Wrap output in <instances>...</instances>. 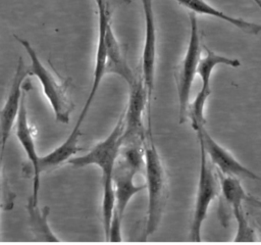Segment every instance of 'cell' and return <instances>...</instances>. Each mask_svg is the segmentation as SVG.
I'll use <instances>...</instances> for the list:
<instances>
[{"label":"cell","mask_w":261,"mask_h":245,"mask_svg":"<svg viewBox=\"0 0 261 245\" xmlns=\"http://www.w3.org/2000/svg\"><path fill=\"white\" fill-rule=\"evenodd\" d=\"M124 111L119 116L116 125L109 135L97 143L92 149L82 156L71 157L67 163L73 167H86L96 165L101 169L102 177V223L105 238L108 240L113 217L115 194L113 174L116 162L119 158L123 144L124 133Z\"/></svg>","instance_id":"1"},{"label":"cell","mask_w":261,"mask_h":245,"mask_svg":"<svg viewBox=\"0 0 261 245\" xmlns=\"http://www.w3.org/2000/svg\"><path fill=\"white\" fill-rule=\"evenodd\" d=\"M145 172L148 208L143 238H147L157 231L168 198L167 175L151 137L148 144H145Z\"/></svg>","instance_id":"2"},{"label":"cell","mask_w":261,"mask_h":245,"mask_svg":"<svg viewBox=\"0 0 261 245\" xmlns=\"http://www.w3.org/2000/svg\"><path fill=\"white\" fill-rule=\"evenodd\" d=\"M15 40L22 46L31 59L30 72L40 82L43 92L53 110L55 119L61 124H68L74 103L68 92V83L58 80L40 60L37 52L30 42L20 37L14 36Z\"/></svg>","instance_id":"3"},{"label":"cell","mask_w":261,"mask_h":245,"mask_svg":"<svg viewBox=\"0 0 261 245\" xmlns=\"http://www.w3.org/2000/svg\"><path fill=\"white\" fill-rule=\"evenodd\" d=\"M201 59V40L198 28V19L195 12L190 13V39L186 54L178 66L176 77V88L179 106V121L188 118L190 105V94L194 79L197 75Z\"/></svg>","instance_id":"4"},{"label":"cell","mask_w":261,"mask_h":245,"mask_svg":"<svg viewBox=\"0 0 261 245\" xmlns=\"http://www.w3.org/2000/svg\"><path fill=\"white\" fill-rule=\"evenodd\" d=\"M140 169V166L122 157L116 162L113 174L115 204L108 238L112 242L121 240V222L128 202L137 193L146 188V185L139 186L134 183L135 176Z\"/></svg>","instance_id":"5"},{"label":"cell","mask_w":261,"mask_h":245,"mask_svg":"<svg viewBox=\"0 0 261 245\" xmlns=\"http://www.w3.org/2000/svg\"><path fill=\"white\" fill-rule=\"evenodd\" d=\"M206 54L201 56L197 75L201 79V89L198 92L197 96L190 103L188 108V117L191 120V126L196 132L201 127L205 126V105L211 94V77L214 68L217 65H226L230 67H239L241 66V61L238 58H230L220 54L215 53L210 50L206 46H203Z\"/></svg>","instance_id":"6"},{"label":"cell","mask_w":261,"mask_h":245,"mask_svg":"<svg viewBox=\"0 0 261 245\" xmlns=\"http://www.w3.org/2000/svg\"><path fill=\"white\" fill-rule=\"evenodd\" d=\"M200 145V170L198 188L196 194V201L193 212V219L190 230V240L201 241V229L203 222L205 220L209 206L218 194L220 184L218 186L219 179L216 177L210 162L208 160L207 153L203 144L199 141Z\"/></svg>","instance_id":"7"},{"label":"cell","mask_w":261,"mask_h":245,"mask_svg":"<svg viewBox=\"0 0 261 245\" xmlns=\"http://www.w3.org/2000/svg\"><path fill=\"white\" fill-rule=\"evenodd\" d=\"M150 105L147 88L142 76L137 77L129 86L127 107L124 110L123 144H145L146 131L143 122V114L146 106Z\"/></svg>","instance_id":"8"},{"label":"cell","mask_w":261,"mask_h":245,"mask_svg":"<svg viewBox=\"0 0 261 245\" xmlns=\"http://www.w3.org/2000/svg\"><path fill=\"white\" fill-rule=\"evenodd\" d=\"M217 173L220 184V191L225 203L230 207L237 222V233L233 240L236 242L255 241V231L250 226L243 208V203L248 201L249 195L246 193L239 178L225 176L219 172Z\"/></svg>","instance_id":"9"},{"label":"cell","mask_w":261,"mask_h":245,"mask_svg":"<svg viewBox=\"0 0 261 245\" xmlns=\"http://www.w3.org/2000/svg\"><path fill=\"white\" fill-rule=\"evenodd\" d=\"M95 2L98 9V44L93 72V82L90 94L74 125V127L77 128H82L83 121L92 105L99 86L106 75V34L108 26L110 24V13L107 0H95Z\"/></svg>","instance_id":"10"},{"label":"cell","mask_w":261,"mask_h":245,"mask_svg":"<svg viewBox=\"0 0 261 245\" xmlns=\"http://www.w3.org/2000/svg\"><path fill=\"white\" fill-rule=\"evenodd\" d=\"M198 140L203 144L208 158L216 167L217 172L237 178H246L250 180H260L261 178L242 164L229 151L217 143L208 133L205 126L196 131Z\"/></svg>","instance_id":"11"},{"label":"cell","mask_w":261,"mask_h":245,"mask_svg":"<svg viewBox=\"0 0 261 245\" xmlns=\"http://www.w3.org/2000/svg\"><path fill=\"white\" fill-rule=\"evenodd\" d=\"M31 75L30 68L24 67L22 58L19 57L16 64L15 74L12 80V84L7 95L6 101L1 109L0 113V130H1V158L3 159L6 143L10 136V133L17 119L23 93L21 85L25 78Z\"/></svg>","instance_id":"12"},{"label":"cell","mask_w":261,"mask_h":245,"mask_svg":"<svg viewBox=\"0 0 261 245\" xmlns=\"http://www.w3.org/2000/svg\"><path fill=\"white\" fill-rule=\"evenodd\" d=\"M145 22V37L144 46L142 52V78L148 91L149 101L151 102L153 89H154V77H155V64H156V23L155 14L153 9V0H141Z\"/></svg>","instance_id":"13"},{"label":"cell","mask_w":261,"mask_h":245,"mask_svg":"<svg viewBox=\"0 0 261 245\" xmlns=\"http://www.w3.org/2000/svg\"><path fill=\"white\" fill-rule=\"evenodd\" d=\"M15 135H16L20 145L22 146V148L29 158V161H30V168L25 167V170L28 169L29 173L33 177V192H32L31 197L33 198V201L35 203H38L40 181H41V174L39 172L40 156L37 153L33 131L29 124L25 92L23 93L19 113H18L17 119L15 121Z\"/></svg>","instance_id":"14"},{"label":"cell","mask_w":261,"mask_h":245,"mask_svg":"<svg viewBox=\"0 0 261 245\" xmlns=\"http://www.w3.org/2000/svg\"><path fill=\"white\" fill-rule=\"evenodd\" d=\"M179 5L190 9L192 12L202 14V15H208L212 16L218 19H221L237 29L243 31L246 34L250 35H259L261 33V24L256 23L250 20H246L241 17H236L232 15H229L222 10L214 7L210 3H208L205 0H174Z\"/></svg>","instance_id":"15"},{"label":"cell","mask_w":261,"mask_h":245,"mask_svg":"<svg viewBox=\"0 0 261 245\" xmlns=\"http://www.w3.org/2000/svg\"><path fill=\"white\" fill-rule=\"evenodd\" d=\"M106 74H115L122 78L128 87L135 82L137 76L127 64L121 46L111 27L108 26L106 34Z\"/></svg>","instance_id":"16"},{"label":"cell","mask_w":261,"mask_h":245,"mask_svg":"<svg viewBox=\"0 0 261 245\" xmlns=\"http://www.w3.org/2000/svg\"><path fill=\"white\" fill-rule=\"evenodd\" d=\"M81 128L73 127L67 138L50 153L40 157L39 172L40 174L50 172L64 162H67L80 150L79 139L81 137Z\"/></svg>","instance_id":"17"},{"label":"cell","mask_w":261,"mask_h":245,"mask_svg":"<svg viewBox=\"0 0 261 245\" xmlns=\"http://www.w3.org/2000/svg\"><path fill=\"white\" fill-rule=\"evenodd\" d=\"M27 210L29 212V223L31 231L38 241H59V239L54 235L48 224V215L50 212V208L48 206H44L40 209L38 203H35L33 201V198L30 197L27 204Z\"/></svg>","instance_id":"18"},{"label":"cell","mask_w":261,"mask_h":245,"mask_svg":"<svg viewBox=\"0 0 261 245\" xmlns=\"http://www.w3.org/2000/svg\"><path fill=\"white\" fill-rule=\"evenodd\" d=\"M248 201L251 202L255 207L261 209V199L257 198V197H253V196H249L248 198Z\"/></svg>","instance_id":"19"},{"label":"cell","mask_w":261,"mask_h":245,"mask_svg":"<svg viewBox=\"0 0 261 245\" xmlns=\"http://www.w3.org/2000/svg\"><path fill=\"white\" fill-rule=\"evenodd\" d=\"M255 3H256V5L260 8V10H261V0H253Z\"/></svg>","instance_id":"20"}]
</instances>
